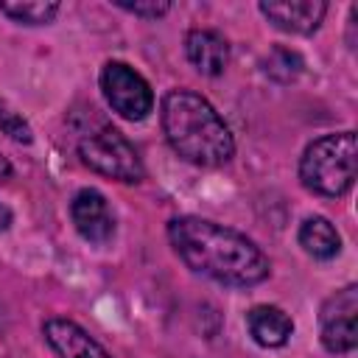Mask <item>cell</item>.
<instances>
[{
	"label": "cell",
	"instance_id": "obj_1",
	"mask_svg": "<svg viewBox=\"0 0 358 358\" xmlns=\"http://www.w3.org/2000/svg\"><path fill=\"white\" fill-rule=\"evenodd\" d=\"M168 241L179 260L221 285L249 288L268 277L271 263L243 232L199 215H179L168 224Z\"/></svg>",
	"mask_w": 358,
	"mask_h": 358
},
{
	"label": "cell",
	"instance_id": "obj_2",
	"mask_svg": "<svg viewBox=\"0 0 358 358\" xmlns=\"http://www.w3.org/2000/svg\"><path fill=\"white\" fill-rule=\"evenodd\" d=\"M159 120L176 157L199 168H218L232 159L235 140L215 106L193 90H171L159 103Z\"/></svg>",
	"mask_w": 358,
	"mask_h": 358
},
{
	"label": "cell",
	"instance_id": "obj_3",
	"mask_svg": "<svg viewBox=\"0 0 358 358\" xmlns=\"http://www.w3.org/2000/svg\"><path fill=\"white\" fill-rule=\"evenodd\" d=\"M355 171H358V143L355 131H338V134H324L313 140L299 159V179L302 185L327 199L344 196L355 185Z\"/></svg>",
	"mask_w": 358,
	"mask_h": 358
},
{
	"label": "cell",
	"instance_id": "obj_4",
	"mask_svg": "<svg viewBox=\"0 0 358 358\" xmlns=\"http://www.w3.org/2000/svg\"><path fill=\"white\" fill-rule=\"evenodd\" d=\"M78 157L90 171L117 182H140L145 173L134 145L115 126H98L87 131L78 140Z\"/></svg>",
	"mask_w": 358,
	"mask_h": 358
},
{
	"label": "cell",
	"instance_id": "obj_5",
	"mask_svg": "<svg viewBox=\"0 0 358 358\" xmlns=\"http://www.w3.org/2000/svg\"><path fill=\"white\" fill-rule=\"evenodd\" d=\"M101 92L112 112L126 120H143L154 109V92L148 81L126 62H106L101 67Z\"/></svg>",
	"mask_w": 358,
	"mask_h": 358
},
{
	"label": "cell",
	"instance_id": "obj_6",
	"mask_svg": "<svg viewBox=\"0 0 358 358\" xmlns=\"http://www.w3.org/2000/svg\"><path fill=\"white\" fill-rule=\"evenodd\" d=\"M322 347L333 355L352 352L358 344V285L336 291L322 305Z\"/></svg>",
	"mask_w": 358,
	"mask_h": 358
},
{
	"label": "cell",
	"instance_id": "obj_7",
	"mask_svg": "<svg viewBox=\"0 0 358 358\" xmlns=\"http://www.w3.org/2000/svg\"><path fill=\"white\" fill-rule=\"evenodd\" d=\"M70 218L76 232L95 246H103L115 238V215L109 210V201L95 187H81L70 201Z\"/></svg>",
	"mask_w": 358,
	"mask_h": 358
},
{
	"label": "cell",
	"instance_id": "obj_8",
	"mask_svg": "<svg viewBox=\"0 0 358 358\" xmlns=\"http://www.w3.org/2000/svg\"><path fill=\"white\" fill-rule=\"evenodd\" d=\"M257 8L274 28L299 36L313 34L327 14V3L322 0H268L260 3Z\"/></svg>",
	"mask_w": 358,
	"mask_h": 358
},
{
	"label": "cell",
	"instance_id": "obj_9",
	"mask_svg": "<svg viewBox=\"0 0 358 358\" xmlns=\"http://www.w3.org/2000/svg\"><path fill=\"white\" fill-rule=\"evenodd\" d=\"M42 336L59 358H112L81 324L62 316L48 319L42 324Z\"/></svg>",
	"mask_w": 358,
	"mask_h": 358
},
{
	"label": "cell",
	"instance_id": "obj_10",
	"mask_svg": "<svg viewBox=\"0 0 358 358\" xmlns=\"http://www.w3.org/2000/svg\"><path fill=\"white\" fill-rule=\"evenodd\" d=\"M185 53L201 76H221L229 64V42L213 28H190L185 36Z\"/></svg>",
	"mask_w": 358,
	"mask_h": 358
},
{
	"label": "cell",
	"instance_id": "obj_11",
	"mask_svg": "<svg viewBox=\"0 0 358 358\" xmlns=\"http://www.w3.org/2000/svg\"><path fill=\"white\" fill-rule=\"evenodd\" d=\"M246 327L260 347H282L294 333V319L277 305H255L246 313Z\"/></svg>",
	"mask_w": 358,
	"mask_h": 358
},
{
	"label": "cell",
	"instance_id": "obj_12",
	"mask_svg": "<svg viewBox=\"0 0 358 358\" xmlns=\"http://www.w3.org/2000/svg\"><path fill=\"white\" fill-rule=\"evenodd\" d=\"M296 238H299V246L316 260H333L341 252V235L336 232V227L324 215L305 218Z\"/></svg>",
	"mask_w": 358,
	"mask_h": 358
},
{
	"label": "cell",
	"instance_id": "obj_13",
	"mask_svg": "<svg viewBox=\"0 0 358 358\" xmlns=\"http://www.w3.org/2000/svg\"><path fill=\"white\" fill-rule=\"evenodd\" d=\"M302 70H305L302 56H299L296 50L285 48V45H274V48L268 50V56L263 59V73H266L271 81H277V84H291V81H296V78L302 76Z\"/></svg>",
	"mask_w": 358,
	"mask_h": 358
},
{
	"label": "cell",
	"instance_id": "obj_14",
	"mask_svg": "<svg viewBox=\"0 0 358 358\" xmlns=\"http://www.w3.org/2000/svg\"><path fill=\"white\" fill-rule=\"evenodd\" d=\"M0 14H6L8 20L20 22V25H48L56 14H59V3H0Z\"/></svg>",
	"mask_w": 358,
	"mask_h": 358
},
{
	"label": "cell",
	"instance_id": "obj_15",
	"mask_svg": "<svg viewBox=\"0 0 358 358\" xmlns=\"http://www.w3.org/2000/svg\"><path fill=\"white\" fill-rule=\"evenodd\" d=\"M0 131L8 134L14 143H22V145H28L34 140V131H31L28 120L6 98H0Z\"/></svg>",
	"mask_w": 358,
	"mask_h": 358
},
{
	"label": "cell",
	"instance_id": "obj_16",
	"mask_svg": "<svg viewBox=\"0 0 358 358\" xmlns=\"http://www.w3.org/2000/svg\"><path fill=\"white\" fill-rule=\"evenodd\" d=\"M115 6L123 8V11H129V14H134V17H145V20H157V17H162V14L171 11V3H165V0H143V3L115 0Z\"/></svg>",
	"mask_w": 358,
	"mask_h": 358
},
{
	"label": "cell",
	"instance_id": "obj_17",
	"mask_svg": "<svg viewBox=\"0 0 358 358\" xmlns=\"http://www.w3.org/2000/svg\"><path fill=\"white\" fill-rule=\"evenodd\" d=\"M11 221H14V215H11V210H8L6 204H0V232H6V229L11 227Z\"/></svg>",
	"mask_w": 358,
	"mask_h": 358
},
{
	"label": "cell",
	"instance_id": "obj_18",
	"mask_svg": "<svg viewBox=\"0 0 358 358\" xmlns=\"http://www.w3.org/2000/svg\"><path fill=\"white\" fill-rule=\"evenodd\" d=\"M6 179H11V162L0 154V182H6Z\"/></svg>",
	"mask_w": 358,
	"mask_h": 358
},
{
	"label": "cell",
	"instance_id": "obj_19",
	"mask_svg": "<svg viewBox=\"0 0 358 358\" xmlns=\"http://www.w3.org/2000/svg\"><path fill=\"white\" fill-rule=\"evenodd\" d=\"M6 333V310H3V305H0V336Z\"/></svg>",
	"mask_w": 358,
	"mask_h": 358
}]
</instances>
